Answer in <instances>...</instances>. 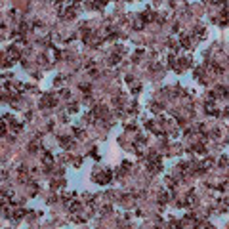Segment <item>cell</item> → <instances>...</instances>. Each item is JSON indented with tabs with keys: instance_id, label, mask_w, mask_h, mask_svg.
Returning a JSON list of instances; mask_svg holds the SVG:
<instances>
[{
	"instance_id": "cell-1",
	"label": "cell",
	"mask_w": 229,
	"mask_h": 229,
	"mask_svg": "<svg viewBox=\"0 0 229 229\" xmlns=\"http://www.w3.org/2000/svg\"><path fill=\"white\" fill-rule=\"evenodd\" d=\"M40 105H42V107H54V105H55V98H54L52 94H44Z\"/></svg>"
},
{
	"instance_id": "cell-2",
	"label": "cell",
	"mask_w": 229,
	"mask_h": 229,
	"mask_svg": "<svg viewBox=\"0 0 229 229\" xmlns=\"http://www.w3.org/2000/svg\"><path fill=\"white\" fill-rule=\"evenodd\" d=\"M75 8H76V4H73V8H67L65 14H63V17L65 19H75Z\"/></svg>"
},
{
	"instance_id": "cell-3",
	"label": "cell",
	"mask_w": 229,
	"mask_h": 229,
	"mask_svg": "<svg viewBox=\"0 0 229 229\" xmlns=\"http://www.w3.org/2000/svg\"><path fill=\"white\" fill-rule=\"evenodd\" d=\"M59 141H61V145H63V147H65V149H73V147H75V143H73V141H71V139H67V138H65V136H63V138H61V139H59Z\"/></svg>"
},
{
	"instance_id": "cell-4",
	"label": "cell",
	"mask_w": 229,
	"mask_h": 229,
	"mask_svg": "<svg viewBox=\"0 0 229 229\" xmlns=\"http://www.w3.org/2000/svg\"><path fill=\"white\" fill-rule=\"evenodd\" d=\"M10 126H11V130H14V132H21L23 130V124L21 122H15V120H11V118H10Z\"/></svg>"
},
{
	"instance_id": "cell-5",
	"label": "cell",
	"mask_w": 229,
	"mask_h": 229,
	"mask_svg": "<svg viewBox=\"0 0 229 229\" xmlns=\"http://www.w3.org/2000/svg\"><path fill=\"white\" fill-rule=\"evenodd\" d=\"M160 168H162V166H160V162H149V172H151V174H156Z\"/></svg>"
},
{
	"instance_id": "cell-6",
	"label": "cell",
	"mask_w": 229,
	"mask_h": 229,
	"mask_svg": "<svg viewBox=\"0 0 229 229\" xmlns=\"http://www.w3.org/2000/svg\"><path fill=\"white\" fill-rule=\"evenodd\" d=\"M118 61H120V54H113V55H109V65H116Z\"/></svg>"
},
{
	"instance_id": "cell-7",
	"label": "cell",
	"mask_w": 229,
	"mask_h": 229,
	"mask_svg": "<svg viewBox=\"0 0 229 229\" xmlns=\"http://www.w3.org/2000/svg\"><path fill=\"white\" fill-rule=\"evenodd\" d=\"M38 149H40V141H38V139H34V141L29 145V151H31V153H37Z\"/></svg>"
},
{
	"instance_id": "cell-8",
	"label": "cell",
	"mask_w": 229,
	"mask_h": 229,
	"mask_svg": "<svg viewBox=\"0 0 229 229\" xmlns=\"http://www.w3.org/2000/svg\"><path fill=\"white\" fill-rule=\"evenodd\" d=\"M182 46L183 48H191V38L187 37V34H183V37H182Z\"/></svg>"
},
{
	"instance_id": "cell-9",
	"label": "cell",
	"mask_w": 229,
	"mask_h": 229,
	"mask_svg": "<svg viewBox=\"0 0 229 229\" xmlns=\"http://www.w3.org/2000/svg\"><path fill=\"white\" fill-rule=\"evenodd\" d=\"M216 92H218L216 95H222V98H225V95H227V88L225 86H218V90H216Z\"/></svg>"
},
{
	"instance_id": "cell-10",
	"label": "cell",
	"mask_w": 229,
	"mask_h": 229,
	"mask_svg": "<svg viewBox=\"0 0 229 229\" xmlns=\"http://www.w3.org/2000/svg\"><path fill=\"white\" fill-rule=\"evenodd\" d=\"M69 210H71V212H78V210H80V202H71Z\"/></svg>"
},
{
	"instance_id": "cell-11",
	"label": "cell",
	"mask_w": 229,
	"mask_h": 229,
	"mask_svg": "<svg viewBox=\"0 0 229 229\" xmlns=\"http://www.w3.org/2000/svg\"><path fill=\"white\" fill-rule=\"evenodd\" d=\"M42 160H44V162H46V164H50V162H52V160H54V156H52V155H50V153H44V156H42Z\"/></svg>"
},
{
	"instance_id": "cell-12",
	"label": "cell",
	"mask_w": 229,
	"mask_h": 229,
	"mask_svg": "<svg viewBox=\"0 0 229 229\" xmlns=\"http://www.w3.org/2000/svg\"><path fill=\"white\" fill-rule=\"evenodd\" d=\"M6 134V122H2V118H0V136Z\"/></svg>"
},
{
	"instance_id": "cell-13",
	"label": "cell",
	"mask_w": 229,
	"mask_h": 229,
	"mask_svg": "<svg viewBox=\"0 0 229 229\" xmlns=\"http://www.w3.org/2000/svg\"><path fill=\"white\" fill-rule=\"evenodd\" d=\"M69 111H71V113H76V111H78V103H71V105H69Z\"/></svg>"
},
{
	"instance_id": "cell-14",
	"label": "cell",
	"mask_w": 229,
	"mask_h": 229,
	"mask_svg": "<svg viewBox=\"0 0 229 229\" xmlns=\"http://www.w3.org/2000/svg\"><path fill=\"white\" fill-rule=\"evenodd\" d=\"M153 111H155V113L162 111V105H160V103H153Z\"/></svg>"
},
{
	"instance_id": "cell-15",
	"label": "cell",
	"mask_w": 229,
	"mask_h": 229,
	"mask_svg": "<svg viewBox=\"0 0 229 229\" xmlns=\"http://www.w3.org/2000/svg\"><path fill=\"white\" fill-rule=\"evenodd\" d=\"M80 90L88 94V92H90V84H80Z\"/></svg>"
},
{
	"instance_id": "cell-16",
	"label": "cell",
	"mask_w": 229,
	"mask_h": 229,
	"mask_svg": "<svg viewBox=\"0 0 229 229\" xmlns=\"http://www.w3.org/2000/svg\"><path fill=\"white\" fill-rule=\"evenodd\" d=\"M159 200H160V202H166V200H168L166 193H160V195H159Z\"/></svg>"
},
{
	"instance_id": "cell-17",
	"label": "cell",
	"mask_w": 229,
	"mask_h": 229,
	"mask_svg": "<svg viewBox=\"0 0 229 229\" xmlns=\"http://www.w3.org/2000/svg\"><path fill=\"white\" fill-rule=\"evenodd\" d=\"M84 67H88V69H90V67H94V61H92V59H90V61H86V63H84Z\"/></svg>"
},
{
	"instance_id": "cell-18",
	"label": "cell",
	"mask_w": 229,
	"mask_h": 229,
	"mask_svg": "<svg viewBox=\"0 0 229 229\" xmlns=\"http://www.w3.org/2000/svg\"><path fill=\"white\" fill-rule=\"evenodd\" d=\"M0 98H2V95H0Z\"/></svg>"
}]
</instances>
